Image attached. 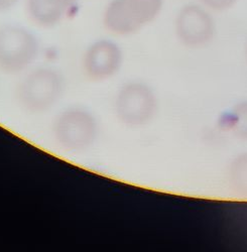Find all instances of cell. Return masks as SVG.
Here are the masks:
<instances>
[{"mask_svg": "<svg viewBox=\"0 0 247 252\" xmlns=\"http://www.w3.org/2000/svg\"><path fill=\"white\" fill-rule=\"evenodd\" d=\"M64 92L63 75L55 68L43 66L25 73L16 85L15 98L23 110L43 114L56 106Z\"/></svg>", "mask_w": 247, "mask_h": 252, "instance_id": "obj_1", "label": "cell"}, {"mask_svg": "<svg viewBox=\"0 0 247 252\" xmlns=\"http://www.w3.org/2000/svg\"><path fill=\"white\" fill-rule=\"evenodd\" d=\"M162 0H111L103 24L112 34L126 36L140 31L158 15Z\"/></svg>", "mask_w": 247, "mask_h": 252, "instance_id": "obj_4", "label": "cell"}, {"mask_svg": "<svg viewBox=\"0 0 247 252\" xmlns=\"http://www.w3.org/2000/svg\"><path fill=\"white\" fill-rule=\"evenodd\" d=\"M38 54V39L29 29L13 24L0 27V72L24 74L34 64Z\"/></svg>", "mask_w": 247, "mask_h": 252, "instance_id": "obj_3", "label": "cell"}, {"mask_svg": "<svg viewBox=\"0 0 247 252\" xmlns=\"http://www.w3.org/2000/svg\"><path fill=\"white\" fill-rule=\"evenodd\" d=\"M156 111V99L145 83L129 81L117 90L113 101L116 119L127 127H141L148 124Z\"/></svg>", "mask_w": 247, "mask_h": 252, "instance_id": "obj_5", "label": "cell"}, {"mask_svg": "<svg viewBox=\"0 0 247 252\" xmlns=\"http://www.w3.org/2000/svg\"><path fill=\"white\" fill-rule=\"evenodd\" d=\"M19 0H0V12H5L12 9Z\"/></svg>", "mask_w": 247, "mask_h": 252, "instance_id": "obj_10", "label": "cell"}, {"mask_svg": "<svg viewBox=\"0 0 247 252\" xmlns=\"http://www.w3.org/2000/svg\"><path fill=\"white\" fill-rule=\"evenodd\" d=\"M205 5L215 10H224L231 7L237 0H202Z\"/></svg>", "mask_w": 247, "mask_h": 252, "instance_id": "obj_9", "label": "cell"}, {"mask_svg": "<svg viewBox=\"0 0 247 252\" xmlns=\"http://www.w3.org/2000/svg\"><path fill=\"white\" fill-rule=\"evenodd\" d=\"M77 2L78 0H27V11L36 26L51 29L58 26Z\"/></svg>", "mask_w": 247, "mask_h": 252, "instance_id": "obj_8", "label": "cell"}, {"mask_svg": "<svg viewBox=\"0 0 247 252\" xmlns=\"http://www.w3.org/2000/svg\"><path fill=\"white\" fill-rule=\"evenodd\" d=\"M177 32L186 45L200 46L206 44L214 33L213 20L198 5H187L178 15Z\"/></svg>", "mask_w": 247, "mask_h": 252, "instance_id": "obj_7", "label": "cell"}, {"mask_svg": "<svg viewBox=\"0 0 247 252\" xmlns=\"http://www.w3.org/2000/svg\"><path fill=\"white\" fill-rule=\"evenodd\" d=\"M123 65V52L116 41L108 38L95 40L84 52L82 72L94 83L105 82L115 77Z\"/></svg>", "mask_w": 247, "mask_h": 252, "instance_id": "obj_6", "label": "cell"}, {"mask_svg": "<svg viewBox=\"0 0 247 252\" xmlns=\"http://www.w3.org/2000/svg\"><path fill=\"white\" fill-rule=\"evenodd\" d=\"M100 133L97 117L88 108L72 105L60 111L52 123V135L58 148L69 154H81L95 144Z\"/></svg>", "mask_w": 247, "mask_h": 252, "instance_id": "obj_2", "label": "cell"}]
</instances>
